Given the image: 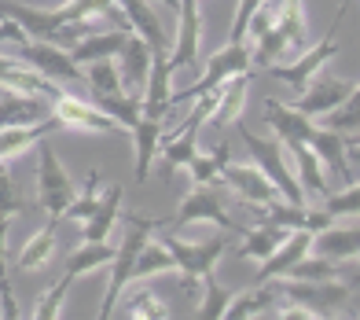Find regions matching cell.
Here are the masks:
<instances>
[{
  "label": "cell",
  "instance_id": "cell-1",
  "mask_svg": "<svg viewBox=\"0 0 360 320\" xmlns=\"http://www.w3.org/2000/svg\"><path fill=\"white\" fill-rule=\"evenodd\" d=\"M309 48L305 30V8L302 0H276L272 26L261 37H254V67H272V63H290Z\"/></svg>",
  "mask_w": 360,
  "mask_h": 320
},
{
  "label": "cell",
  "instance_id": "cell-9",
  "mask_svg": "<svg viewBox=\"0 0 360 320\" xmlns=\"http://www.w3.org/2000/svg\"><path fill=\"white\" fill-rule=\"evenodd\" d=\"M52 115L63 122V129H85V133L129 136V140H133V133H129L118 118H110L107 110H100V107L89 103V100H77V96H70V92H59V96H56Z\"/></svg>",
  "mask_w": 360,
  "mask_h": 320
},
{
  "label": "cell",
  "instance_id": "cell-45",
  "mask_svg": "<svg viewBox=\"0 0 360 320\" xmlns=\"http://www.w3.org/2000/svg\"><path fill=\"white\" fill-rule=\"evenodd\" d=\"M158 4H166V8H173V11H176V4H180V0H158Z\"/></svg>",
  "mask_w": 360,
  "mask_h": 320
},
{
  "label": "cell",
  "instance_id": "cell-34",
  "mask_svg": "<svg viewBox=\"0 0 360 320\" xmlns=\"http://www.w3.org/2000/svg\"><path fill=\"white\" fill-rule=\"evenodd\" d=\"M199 283H202V306L195 309V316H202V320L224 316V309H228V302H232L236 291H228V287L217 283V269H210V273H206Z\"/></svg>",
  "mask_w": 360,
  "mask_h": 320
},
{
  "label": "cell",
  "instance_id": "cell-2",
  "mask_svg": "<svg viewBox=\"0 0 360 320\" xmlns=\"http://www.w3.org/2000/svg\"><path fill=\"white\" fill-rule=\"evenodd\" d=\"M122 221H125V239H122V247L114 250V258H110V280H107V291H103L100 320H110L114 309H118V295L129 287V280H133V262H136L140 247L147 243V236H151L155 229H166V221H162V217L122 214Z\"/></svg>",
  "mask_w": 360,
  "mask_h": 320
},
{
  "label": "cell",
  "instance_id": "cell-40",
  "mask_svg": "<svg viewBox=\"0 0 360 320\" xmlns=\"http://www.w3.org/2000/svg\"><path fill=\"white\" fill-rule=\"evenodd\" d=\"M100 203V169H92L89 173V181H85V188L74 196V203L63 210V217H70V221H85L89 214H92V206Z\"/></svg>",
  "mask_w": 360,
  "mask_h": 320
},
{
  "label": "cell",
  "instance_id": "cell-5",
  "mask_svg": "<svg viewBox=\"0 0 360 320\" xmlns=\"http://www.w3.org/2000/svg\"><path fill=\"white\" fill-rule=\"evenodd\" d=\"M247 70H254V44L250 41H228L221 52L210 56L206 74L199 77V82L188 85V89H180V92H173V107L188 103V100H199V96L214 92L221 82H228V77H236V74H247Z\"/></svg>",
  "mask_w": 360,
  "mask_h": 320
},
{
  "label": "cell",
  "instance_id": "cell-25",
  "mask_svg": "<svg viewBox=\"0 0 360 320\" xmlns=\"http://www.w3.org/2000/svg\"><path fill=\"white\" fill-rule=\"evenodd\" d=\"M133 34V30H100V34H89V37H81L74 48H70V59L77 63V67H85V63H92V59H114L122 52V44H125V37Z\"/></svg>",
  "mask_w": 360,
  "mask_h": 320
},
{
  "label": "cell",
  "instance_id": "cell-14",
  "mask_svg": "<svg viewBox=\"0 0 360 320\" xmlns=\"http://www.w3.org/2000/svg\"><path fill=\"white\" fill-rule=\"evenodd\" d=\"M221 181L236 191V199H243L247 206H269L272 199H280L276 184L261 173L257 166H236L232 158L221 166Z\"/></svg>",
  "mask_w": 360,
  "mask_h": 320
},
{
  "label": "cell",
  "instance_id": "cell-47",
  "mask_svg": "<svg viewBox=\"0 0 360 320\" xmlns=\"http://www.w3.org/2000/svg\"><path fill=\"white\" fill-rule=\"evenodd\" d=\"M0 316H4V313H0Z\"/></svg>",
  "mask_w": 360,
  "mask_h": 320
},
{
  "label": "cell",
  "instance_id": "cell-10",
  "mask_svg": "<svg viewBox=\"0 0 360 320\" xmlns=\"http://www.w3.org/2000/svg\"><path fill=\"white\" fill-rule=\"evenodd\" d=\"M202 0H180L176 4V41L169 44V67L173 74L199 63V41H202Z\"/></svg>",
  "mask_w": 360,
  "mask_h": 320
},
{
  "label": "cell",
  "instance_id": "cell-39",
  "mask_svg": "<svg viewBox=\"0 0 360 320\" xmlns=\"http://www.w3.org/2000/svg\"><path fill=\"white\" fill-rule=\"evenodd\" d=\"M0 313H4V320L19 316L15 291H11V280H8V221H0Z\"/></svg>",
  "mask_w": 360,
  "mask_h": 320
},
{
  "label": "cell",
  "instance_id": "cell-37",
  "mask_svg": "<svg viewBox=\"0 0 360 320\" xmlns=\"http://www.w3.org/2000/svg\"><path fill=\"white\" fill-rule=\"evenodd\" d=\"M122 316H133V320H169V309L158 302L155 291H147V287H133V295H129V306H122Z\"/></svg>",
  "mask_w": 360,
  "mask_h": 320
},
{
  "label": "cell",
  "instance_id": "cell-38",
  "mask_svg": "<svg viewBox=\"0 0 360 320\" xmlns=\"http://www.w3.org/2000/svg\"><path fill=\"white\" fill-rule=\"evenodd\" d=\"M331 276H338V262L320 258V254H305V258L294 262L287 269V276H280V280H331Z\"/></svg>",
  "mask_w": 360,
  "mask_h": 320
},
{
  "label": "cell",
  "instance_id": "cell-28",
  "mask_svg": "<svg viewBox=\"0 0 360 320\" xmlns=\"http://www.w3.org/2000/svg\"><path fill=\"white\" fill-rule=\"evenodd\" d=\"M287 151L294 158V166H298V184L302 191H309V196H327V177H323V162L316 158V151L309 148V143H287Z\"/></svg>",
  "mask_w": 360,
  "mask_h": 320
},
{
  "label": "cell",
  "instance_id": "cell-15",
  "mask_svg": "<svg viewBox=\"0 0 360 320\" xmlns=\"http://www.w3.org/2000/svg\"><path fill=\"white\" fill-rule=\"evenodd\" d=\"M0 89L8 92H26V96H48L56 103V96L63 92L59 82L37 74L30 63H22L19 56H0Z\"/></svg>",
  "mask_w": 360,
  "mask_h": 320
},
{
  "label": "cell",
  "instance_id": "cell-46",
  "mask_svg": "<svg viewBox=\"0 0 360 320\" xmlns=\"http://www.w3.org/2000/svg\"><path fill=\"white\" fill-rule=\"evenodd\" d=\"M349 143H356V148H360V133H353V136H349Z\"/></svg>",
  "mask_w": 360,
  "mask_h": 320
},
{
  "label": "cell",
  "instance_id": "cell-22",
  "mask_svg": "<svg viewBox=\"0 0 360 320\" xmlns=\"http://www.w3.org/2000/svg\"><path fill=\"white\" fill-rule=\"evenodd\" d=\"M122 11H125V19H129V26H133V34H140L147 44L155 48H162V52H169V37H166V30H162V23H158V15H155V8H151V0H114Z\"/></svg>",
  "mask_w": 360,
  "mask_h": 320
},
{
  "label": "cell",
  "instance_id": "cell-11",
  "mask_svg": "<svg viewBox=\"0 0 360 320\" xmlns=\"http://www.w3.org/2000/svg\"><path fill=\"white\" fill-rule=\"evenodd\" d=\"M19 59L30 63L37 74L52 77V82H85V70L70 59L67 48L48 44V41H22L19 44Z\"/></svg>",
  "mask_w": 360,
  "mask_h": 320
},
{
  "label": "cell",
  "instance_id": "cell-4",
  "mask_svg": "<svg viewBox=\"0 0 360 320\" xmlns=\"http://www.w3.org/2000/svg\"><path fill=\"white\" fill-rule=\"evenodd\" d=\"M236 129H239L243 143L250 148L254 166H257V169L265 173V177H269L272 184H276L280 199H287V203H294V206H305V191H302V184H298V173H290V169H287L283 143H280V140H265V136H257V133H250L247 125H239V122H236Z\"/></svg>",
  "mask_w": 360,
  "mask_h": 320
},
{
  "label": "cell",
  "instance_id": "cell-3",
  "mask_svg": "<svg viewBox=\"0 0 360 320\" xmlns=\"http://www.w3.org/2000/svg\"><path fill=\"white\" fill-rule=\"evenodd\" d=\"M158 239L166 243V250L173 254L176 269L184 273V283H180V291H184V295H195L199 280L210 273V269H217V262L224 258V250H228V232H221L214 239H176L169 232V236H158Z\"/></svg>",
  "mask_w": 360,
  "mask_h": 320
},
{
  "label": "cell",
  "instance_id": "cell-43",
  "mask_svg": "<svg viewBox=\"0 0 360 320\" xmlns=\"http://www.w3.org/2000/svg\"><path fill=\"white\" fill-rule=\"evenodd\" d=\"M26 210V199H22V191L11 184L8 177V169L0 173V221H11L15 214H22Z\"/></svg>",
  "mask_w": 360,
  "mask_h": 320
},
{
  "label": "cell",
  "instance_id": "cell-35",
  "mask_svg": "<svg viewBox=\"0 0 360 320\" xmlns=\"http://www.w3.org/2000/svg\"><path fill=\"white\" fill-rule=\"evenodd\" d=\"M323 118H327V129H335V133H342V136L360 133V85H353V92H349L335 110H327Z\"/></svg>",
  "mask_w": 360,
  "mask_h": 320
},
{
  "label": "cell",
  "instance_id": "cell-30",
  "mask_svg": "<svg viewBox=\"0 0 360 320\" xmlns=\"http://www.w3.org/2000/svg\"><path fill=\"white\" fill-rule=\"evenodd\" d=\"M290 236V229L283 225H272V221H261L257 229H247L243 232V247L236 250L239 258H254V262H265L269 254L283 243V239Z\"/></svg>",
  "mask_w": 360,
  "mask_h": 320
},
{
  "label": "cell",
  "instance_id": "cell-32",
  "mask_svg": "<svg viewBox=\"0 0 360 320\" xmlns=\"http://www.w3.org/2000/svg\"><path fill=\"white\" fill-rule=\"evenodd\" d=\"M169 269H176L173 254L166 250V243L155 236H147V243L140 247L136 262H133V280H147V276H158V273H169ZM129 280V283H133Z\"/></svg>",
  "mask_w": 360,
  "mask_h": 320
},
{
  "label": "cell",
  "instance_id": "cell-26",
  "mask_svg": "<svg viewBox=\"0 0 360 320\" xmlns=\"http://www.w3.org/2000/svg\"><path fill=\"white\" fill-rule=\"evenodd\" d=\"M276 298H280V287H276V280H269V283H254L250 291L232 295V302H228L224 316H232V320H247V316H269Z\"/></svg>",
  "mask_w": 360,
  "mask_h": 320
},
{
  "label": "cell",
  "instance_id": "cell-44",
  "mask_svg": "<svg viewBox=\"0 0 360 320\" xmlns=\"http://www.w3.org/2000/svg\"><path fill=\"white\" fill-rule=\"evenodd\" d=\"M265 4V0H239V11L232 19V30H228V41H247V26L254 19V11Z\"/></svg>",
  "mask_w": 360,
  "mask_h": 320
},
{
  "label": "cell",
  "instance_id": "cell-33",
  "mask_svg": "<svg viewBox=\"0 0 360 320\" xmlns=\"http://www.w3.org/2000/svg\"><path fill=\"white\" fill-rule=\"evenodd\" d=\"M110 258H114V247H107V243H92V239H81V247H77V250H70V258H67V269H63V276L77 280L81 273H92V269L110 265Z\"/></svg>",
  "mask_w": 360,
  "mask_h": 320
},
{
  "label": "cell",
  "instance_id": "cell-18",
  "mask_svg": "<svg viewBox=\"0 0 360 320\" xmlns=\"http://www.w3.org/2000/svg\"><path fill=\"white\" fill-rule=\"evenodd\" d=\"M56 129H63V122H59L56 115H48V118H41V122L4 125V129H0V162L8 166L11 158H19L22 151L37 148V143H41L48 133H56Z\"/></svg>",
  "mask_w": 360,
  "mask_h": 320
},
{
  "label": "cell",
  "instance_id": "cell-16",
  "mask_svg": "<svg viewBox=\"0 0 360 320\" xmlns=\"http://www.w3.org/2000/svg\"><path fill=\"white\" fill-rule=\"evenodd\" d=\"M349 92H353L349 82H342V77L320 70V74L309 77V85L302 89V96H298V110H302V115H309V118L327 115V110H335Z\"/></svg>",
  "mask_w": 360,
  "mask_h": 320
},
{
  "label": "cell",
  "instance_id": "cell-17",
  "mask_svg": "<svg viewBox=\"0 0 360 320\" xmlns=\"http://www.w3.org/2000/svg\"><path fill=\"white\" fill-rule=\"evenodd\" d=\"M151 52L155 48L147 44L140 34H129L122 52L114 56L118 59V77H122V89L133 92V96H143V85H147V74H151Z\"/></svg>",
  "mask_w": 360,
  "mask_h": 320
},
{
  "label": "cell",
  "instance_id": "cell-20",
  "mask_svg": "<svg viewBox=\"0 0 360 320\" xmlns=\"http://www.w3.org/2000/svg\"><path fill=\"white\" fill-rule=\"evenodd\" d=\"M0 19H11V23H19L22 26V34L30 41H48L52 44L56 34H59V11H44V8H26V4H0Z\"/></svg>",
  "mask_w": 360,
  "mask_h": 320
},
{
  "label": "cell",
  "instance_id": "cell-6",
  "mask_svg": "<svg viewBox=\"0 0 360 320\" xmlns=\"http://www.w3.org/2000/svg\"><path fill=\"white\" fill-rule=\"evenodd\" d=\"M356 283H360V280L342 283L338 276H331V280H276V287H280V298L298 302V306L313 309L316 320L335 316V313L353 298V287H356Z\"/></svg>",
  "mask_w": 360,
  "mask_h": 320
},
{
  "label": "cell",
  "instance_id": "cell-31",
  "mask_svg": "<svg viewBox=\"0 0 360 320\" xmlns=\"http://www.w3.org/2000/svg\"><path fill=\"white\" fill-rule=\"evenodd\" d=\"M158 140H162V122L140 115V122L133 125V143H136V181H147L155 155H158Z\"/></svg>",
  "mask_w": 360,
  "mask_h": 320
},
{
  "label": "cell",
  "instance_id": "cell-41",
  "mask_svg": "<svg viewBox=\"0 0 360 320\" xmlns=\"http://www.w3.org/2000/svg\"><path fill=\"white\" fill-rule=\"evenodd\" d=\"M70 287H74V280H70V276H63L56 287H48V291L41 295V302H37L34 316H37V320H56V316L63 313V298H67Z\"/></svg>",
  "mask_w": 360,
  "mask_h": 320
},
{
  "label": "cell",
  "instance_id": "cell-8",
  "mask_svg": "<svg viewBox=\"0 0 360 320\" xmlns=\"http://www.w3.org/2000/svg\"><path fill=\"white\" fill-rule=\"evenodd\" d=\"M74 196H77V188L70 181V173L63 169L59 155L48 143H41L37 148V203H41V210L52 217H63V210L74 203Z\"/></svg>",
  "mask_w": 360,
  "mask_h": 320
},
{
  "label": "cell",
  "instance_id": "cell-36",
  "mask_svg": "<svg viewBox=\"0 0 360 320\" xmlns=\"http://www.w3.org/2000/svg\"><path fill=\"white\" fill-rule=\"evenodd\" d=\"M85 85L92 96H114V92H125L122 89V77H118V67L110 59H92L85 63Z\"/></svg>",
  "mask_w": 360,
  "mask_h": 320
},
{
  "label": "cell",
  "instance_id": "cell-19",
  "mask_svg": "<svg viewBox=\"0 0 360 320\" xmlns=\"http://www.w3.org/2000/svg\"><path fill=\"white\" fill-rule=\"evenodd\" d=\"M309 247H313V232H309V229H290V236L269 254L265 262H261V269L254 273V283H269V280L287 276V269L298 258H305Z\"/></svg>",
  "mask_w": 360,
  "mask_h": 320
},
{
  "label": "cell",
  "instance_id": "cell-24",
  "mask_svg": "<svg viewBox=\"0 0 360 320\" xmlns=\"http://www.w3.org/2000/svg\"><path fill=\"white\" fill-rule=\"evenodd\" d=\"M250 77H254V70H247V74H236V77H228V82H221L217 107H214V115H210V125H214V129H224V125L239 122V110H243V103H247Z\"/></svg>",
  "mask_w": 360,
  "mask_h": 320
},
{
  "label": "cell",
  "instance_id": "cell-7",
  "mask_svg": "<svg viewBox=\"0 0 360 320\" xmlns=\"http://www.w3.org/2000/svg\"><path fill=\"white\" fill-rule=\"evenodd\" d=\"M217 184H221V181H214V184H195V188L188 191V199L180 203V210H176L173 217H166V229H169V232H180V229L195 225V221H214V225L224 229V232H236V236L247 232L236 217H228Z\"/></svg>",
  "mask_w": 360,
  "mask_h": 320
},
{
  "label": "cell",
  "instance_id": "cell-21",
  "mask_svg": "<svg viewBox=\"0 0 360 320\" xmlns=\"http://www.w3.org/2000/svg\"><path fill=\"white\" fill-rule=\"evenodd\" d=\"M122 184H110L103 196H100V203L92 206V214L81 221L85 225V239H92V243H107V236H110V229L122 221Z\"/></svg>",
  "mask_w": 360,
  "mask_h": 320
},
{
  "label": "cell",
  "instance_id": "cell-23",
  "mask_svg": "<svg viewBox=\"0 0 360 320\" xmlns=\"http://www.w3.org/2000/svg\"><path fill=\"white\" fill-rule=\"evenodd\" d=\"M309 254H320V258H331V262L353 258V254H360V225H346V229L327 225V229L313 232Z\"/></svg>",
  "mask_w": 360,
  "mask_h": 320
},
{
  "label": "cell",
  "instance_id": "cell-27",
  "mask_svg": "<svg viewBox=\"0 0 360 320\" xmlns=\"http://www.w3.org/2000/svg\"><path fill=\"white\" fill-rule=\"evenodd\" d=\"M309 148L316 151V158H320L327 169H335V173H338V181H342V184H349V181H353V173H349V166H346L349 140L342 136V133H335V129H316L313 140H309Z\"/></svg>",
  "mask_w": 360,
  "mask_h": 320
},
{
  "label": "cell",
  "instance_id": "cell-29",
  "mask_svg": "<svg viewBox=\"0 0 360 320\" xmlns=\"http://www.w3.org/2000/svg\"><path fill=\"white\" fill-rule=\"evenodd\" d=\"M56 221L59 217H52L37 236L26 239V247L19 250V262H15V265H19V273H26V276L30 273H41V269L52 262V254H56Z\"/></svg>",
  "mask_w": 360,
  "mask_h": 320
},
{
  "label": "cell",
  "instance_id": "cell-42",
  "mask_svg": "<svg viewBox=\"0 0 360 320\" xmlns=\"http://www.w3.org/2000/svg\"><path fill=\"white\" fill-rule=\"evenodd\" d=\"M323 210L331 217L360 214V184H349L346 191H327V196H323Z\"/></svg>",
  "mask_w": 360,
  "mask_h": 320
},
{
  "label": "cell",
  "instance_id": "cell-12",
  "mask_svg": "<svg viewBox=\"0 0 360 320\" xmlns=\"http://www.w3.org/2000/svg\"><path fill=\"white\" fill-rule=\"evenodd\" d=\"M140 107L147 118H158V122H166L173 107V67H169V52H162V48L151 52V74H147Z\"/></svg>",
  "mask_w": 360,
  "mask_h": 320
},
{
  "label": "cell",
  "instance_id": "cell-13",
  "mask_svg": "<svg viewBox=\"0 0 360 320\" xmlns=\"http://www.w3.org/2000/svg\"><path fill=\"white\" fill-rule=\"evenodd\" d=\"M261 118H265V125L280 136V143L287 148V143H309L316 133V125L309 122V115H302L298 107L290 103H280L276 96H265V107H261Z\"/></svg>",
  "mask_w": 360,
  "mask_h": 320
}]
</instances>
